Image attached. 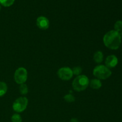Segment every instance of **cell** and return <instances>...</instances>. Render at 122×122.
<instances>
[{
	"label": "cell",
	"instance_id": "obj_14",
	"mask_svg": "<svg viewBox=\"0 0 122 122\" xmlns=\"http://www.w3.org/2000/svg\"><path fill=\"white\" fill-rule=\"evenodd\" d=\"M14 0H0V4L4 7H10L13 4Z\"/></svg>",
	"mask_w": 122,
	"mask_h": 122
},
{
	"label": "cell",
	"instance_id": "obj_10",
	"mask_svg": "<svg viewBox=\"0 0 122 122\" xmlns=\"http://www.w3.org/2000/svg\"><path fill=\"white\" fill-rule=\"evenodd\" d=\"M104 56L101 51H97L94 55V60L97 63H101L103 61Z\"/></svg>",
	"mask_w": 122,
	"mask_h": 122
},
{
	"label": "cell",
	"instance_id": "obj_7",
	"mask_svg": "<svg viewBox=\"0 0 122 122\" xmlns=\"http://www.w3.org/2000/svg\"><path fill=\"white\" fill-rule=\"evenodd\" d=\"M36 25L40 29L46 30L50 27V21L46 17L40 16L36 19Z\"/></svg>",
	"mask_w": 122,
	"mask_h": 122
},
{
	"label": "cell",
	"instance_id": "obj_4",
	"mask_svg": "<svg viewBox=\"0 0 122 122\" xmlns=\"http://www.w3.org/2000/svg\"><path fill=\"white\" fill-rule=\"evenodd\" d=\"M28 105V100L25 97H21L15 100L13 104V108L17 113H21L26 109Z\"/></svg>",
	"mask_w": 122,
	"mask_h": 122
},
{
	"label": "cell",
	"instance_id": "obj_6",
	"mask_svg": "<svg viewBox=\"0 0 122 122\" xmlns=\"http://www.w3.org/2000/svg\"><path fill=\"white\" fill-rule=\"evenodd\" d=\"M58 77L63 81H69L73 77V71L71 69L68 67H61L57 71Z\"/></svg>",
	"mask_w": 122,
	"mask_h": 122
},
{
	"label": "cell",
	"instance_id": "obj_5",
	"mask_svg": "<svg viewBox=\"0 0 122 122\" xmlns=\"http://www.w3.org/2000/svg\"><path fill=\"white\" fill-rule=\"evenodd\" d=\"M27 79V71L25 68L19 67L14 73V81L17 84L25 83Z\"/></svg>",
	"mask_w": 122,
	"mask_h": 122
},
{
	"label": "cell",
	"instance_id": "obj_11",
	"mask_svg": "<svg viewBox=\"0 0 122 122\" xmlns=\"http://www.w3.org/2000/svg\"><path fill=\"white\" fill-rule=\"evenodd\" d=\"M7 91V85L5 82H0V97L6 94Z\"/></svg>",
	"mask_w": 122,
	"mask_h": 122
},
{
	"label": "cell",
	"instance_id": "obj_19",
	"mask_svg": "<svg viewBox=\"0 0 122 122\" xmlns=\"http://www.w3.org/2000/svg\"><path fill=\"white\" fill-rule=\"evenodd\" d=\"M120 35H121V38H122V32H121V33H120Z\"/></svg>",
	"mask_w": 122,
	"mask_h": 122
},
{
	"label": "cell",
	"instance_id": "obj_16",
	"mask_svg": "<svg viewBox=\"0 0 122 122\" xmlns=\"http://www.w3.org/2000/svg\"><path fill=\"white\" fill-rule=\"evenodd\" d=\"M12 122H22V119L21 117L19 115V114H13L11 118Z\"/></svg>",
	"mask_w": 122,
	"mask_h": 122
},
{
	"label": "cell",
	"instance_id": "obj_3",
	"mask_svg": "<svg viewBox=\"0 0 122 122\" xmlns=\"http://www.w3.org/2000/svg\"><path fill=\"white\" fill-rule=\"evenodd\" d=\"M112 72L110 69L104 65H98L93 70V75L98 79L106 80L110 77Z\"/></svg>",
	"mask_w": 122,
	"mask_h": 122
},
{
	"label": "cell",
	"instance_id": "obj_2",
	"mask_svg": "<svg viewBox=\"0 0 122 122\" xmlns=\"http://www.w3.org/2000/svg\"><path fill=\"white\" fill-rule=\"evenodd\" d=\"M89 84L88 77L85 75H79L72 82V86L74 90L81 92L85 90Z\"/></svg>",
	"mask_w": 122,
	"mask_h": 122
},
{
	"label": "cell",
	"instance_id": "obj_15",
	"mask_svg": "<svg viewBox=\"0 0 122 122\" xmlns=\"http://www.w3.org/2000/svg\"><path fill=\"white\" fill-rule=\"evenodd\" d=\"M64 100L67 102H73L75 101V98L73 95L69 94L64 95Z\"/></svg>",
	"mask_w": 122,
	"mask_h": 122
},
{
	"label": "cell",
	"instance_id": "obj_20",
	"mask_svg": "<svg viewBox=\"0 0 122 122\" xmlns=\"http://www.w3.org/2000/svg\"><path fill=\"white\" fill-rule=\"evenodd\" d=\"M1 4H0V11H1Z\"/></svg>",
	"mask_w": 122,
	"mask_h": 122
},
{
	"label": "cell",
	"instance_id": "obj_13",
	"mask_svg": "<svg viewBox=\"0 0 122 122\" xmlns=\"http://www.w3.org/2000/svg\"><path fill=\"white\" fill-rule=\"evenodd\" d=\"M114 30L120 33L122 32V20H118L115 23L114 25Z\"/></svg>",
	"mask_w": 122,
	"mask_h": 122
},
{
	"label": "cell",
	"instance_id": "obj_17",
	"mask_svg": "<svg viewBox=\"0 0 122 122\" xmlns=\"http://www.w3.org/2000/svg\"><path fill=\"white\" fill-rule=\"evenodd\" d=\"M72 71H73V74L76 76H79V75H81V73H82V68L80 66H76L75 67L73 68L72 69Z\"/></svg>",
	"mask_w": 122,
	"mask_h": 122
},
{
	"label": "cell",
	"instance_id": "obj_18",
	"mask_svg": "<svg viewBox=\"0 0 122 122\" xmlns=\"http://www.w3.org/2000/svg\"><path fill=\"white\" fill-rule=\"evenodd\" d=\"M70 122H79V121H78V120H77V119H75V118H73V119H71V120H70Z\"/></svg>",
	"mask_w": 122,
	"mask_h": 122
},
{
	"label": "cell",
	"instance_id": "obj_12",
	"mask_svg": "<svg viewBox=\"0 0 122 122\" xmlns=\"http://www.w3.org/2000/svg\"><path fill=\"white\" fill-rule=\"evenodd\" d=\"M19 91L21 95H26L28 93V87L25 83L21 84L19 86Z\"/></svg>",
	"mask_w": 122,
	"mask_h": 122
},
{
	"label": "cell",
	"instance_id": "obj_1",
	"mask_svg": "<svg viewBox=\"0 0 122 122\" xmlns=\"http://www.w3.org/2000/svg\"><path fill=\"white\" fill-rule=\"evenodd\" d=\"M105 46L110 50H117L122 43L120 33L114 30L109 31L105 34L103 38Z\"/></svg>",
	"mask_w": 122,
	"mask_h": 122
},
{
	"label": "cell",
	"instance_id": "obj_9",
	"mask_svg": "<svg viewBox=\"0 0 122 122\" xmlns=\"http://www.w3.org/2000/svg\"><path fill=\"white\" fill-rule=\"evenodd\" d=\"M89 85L93 89H99L102 86V83L100 79H93L89 82Z\"/></svg>",
	"mask_w": 122,
	"mask_h": 122
},
{
	"label": "cell",
	"instance_id": "obj_8",
	"mask_svg": "<svg viewBox=\"0 0 122 122\" xmlns=\"http://www.w3.org/2000/svg\"><path fill=\"white\" fill-rule=\"evenodd\" d=\"M105 63H106V66L108 69L114 68L117 65L118 58L114 55H110L106 58Z\"/></svg>",
	"mask_w": 122,
	"mask_h": 122
}]
</instances>
